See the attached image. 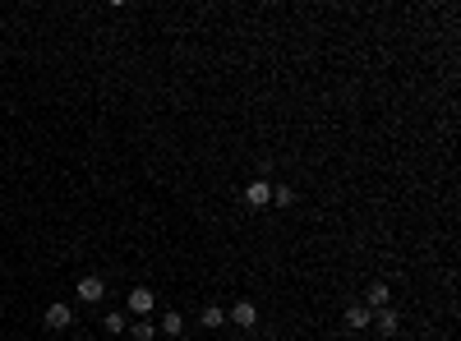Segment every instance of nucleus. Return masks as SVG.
<instances>
[{"label":"nucleus","instance_id":"nucleus-1","mask_svg":"<svg viewBox=\"0 0 461 341\" xmlns=\"http://www.w3.org/2000/svg\"><path fill=\"white\" fill-rule=\"evenodd\" d=\"M125 309H130V314H134V318H148V314H152V309H157V295H152V290H148V286H134V290H130V295H125Z\"/></svg>","mask_w":461,"mask_h":341},{"label":"nucleus","instance_id":"nucleus-2","mask_svg":"<svg viewBox=\"0 0 461 341\" xmlns=\"http://www.w3.org/2000/svg\"><path fill=\"white\" fill-rule=\"evenodd\" d=\"M74 295L83 300V305H97V300L106 295V281L97 277V272H88V277H78V286H74Z\"/></svg>","mask_w":461,"mask_h":341},{"label":"nucleus","instance_id":"nucleus-3","mask_svg":"<svg viewBox=\"0 0 461 341\" xmlns=\"http://www.w3.org/2000/svg\"><path fill=\"white\" fill-rule=\"evenodd\" d=\"M74 323V309L65 305V300H56V305H46V327L51 332H65V327Z\"/></svg>","mask_w":461,"mask_h":341},{"label":"nucleus","instance_id":"nucleus-4","mask_svg":"<svg viewBox=\"0 0 461 341\" xmlns=\"http://www.w3.org/2000/svg\"><path fill=\"white\" fill-rule=\"evenodd\" d=\"M227 318H231L235 327H254V323H259V305H254V300H235Z\"/></svg>","mask_w":461,"mask_h":341},{"label":"nucleus","instance_id":"nucleus-5","mask_svg":"<svg viewBox=\"0 0 461 341\" xmlns=\"http://www.w3.org/2000/svg\"><path fill=\"white\" fill-rule=\"evenodd\" d=\"M244 203H249V208H268V203H272V184H268V180H249Z\"/></svg>","mask_w":461,"mask_h":341},{"label":"nucleus","instance_id":"nucleus-6","mask_svg":"<svg viewBox=\"0 0 461 341\" xmlns=\"http://www.w3.org/2000/svg\"><path fill=\"white\" fill-rule=\"evenodd\" d=\"M346 327H351V332H365V327H374V309L351 305V309H346Z\"/></svg>","mask_w":461,"mask_h":341},{"label":"nucleus","instance_id":"nucleus-7","mask_svg":"<svg viewBox=\"0 0 461 341\" xmlns=\"http://www.w3.org/2000/svg\"><path fill=\"white\" fill-rule=\"evenodd\" d=\"M388 300H392V290L383 286V281H374V286L365 290V309H388Z\"/></svg>","mask_w":461,"mask_h":341},{"label":"nucleus","instance_id":"nucleus-8","mask_svg":"<svg viewBox=\"0 0 461 341\" xmlns=\"http://www.w3.org/2000/svg\"><path fill=\"white\" fill-rule=\"evenodd\" d=\"M374 327L383 337H397V309H378V314H374Z\"/></svg>","mask_w":461,"mask_h":341},{"label":"nucleus","instance_id":"nucleus-9","mask_svg":"<svg viewBox=\"0 0 461 341\" xmlns=\"http://www.w3.org/2000/svg\"><path fill=\"white\" fill-rule=\"evenodd\" d=\"M199 323H203V327H208V332H217V327H222V323H227V309H217V305H208V309H203V314H199Z\"/></svg>","mask_w":461,"mask_h":341},{"label":"nucleus","instance_id":"nucleus-10","mask_svg":"<svg viewBox=\"0 0 461 341\" xmlns=\"http://www.w3.org/2000/svg\"><path fill=\"white\" fill-rule=\"evenodd\" d=\"M157 332H166V337H180V332H185V318L171 309V314H162V327H157Z\"/></svg>","mask_w":461,"mask_h":341},{"label":"nucleus","instance_id":"nucleus-11","mask_svg":"<svg viewBox=\"0 0 461 341\" xmlns=\"http://www.w3.org/2000/svg\"><path fill=\"white\" fill-rule=\"evenodd\" d=\"M125 332H130V341H152V337H157V327L148 323V318H139V323L125 327Z\"/></svg>","mask_w":461,"mask_h":341},{"label":"nucleus","instance_id":"nucleus-12","mask_svg":"<svg viewBox=\"0 0 461 341\" xmlns=\"http://www.w3.org/2000/svg\"><path fill=\"white\" fill-rule=\"evenodd\" d=\"M272 203H277V208H291V203H296V189H291V184H272Z\"/></svg>","mask_w":461,"mask_h":341},{"label":"nucleus","instance_id":"nucleus-13","mask_svg":"<svg viewBox=\"0 0 461 341\" xmlns=\"http://www.w3.org/2000/svg\"><path fill=\"white\" fill-rule=\"evenodd\" d=\"M125 327H130V323H125V314H106V332H125Z\"/></svg>","mask_w":461,"mask_h":341}]
</instances>
